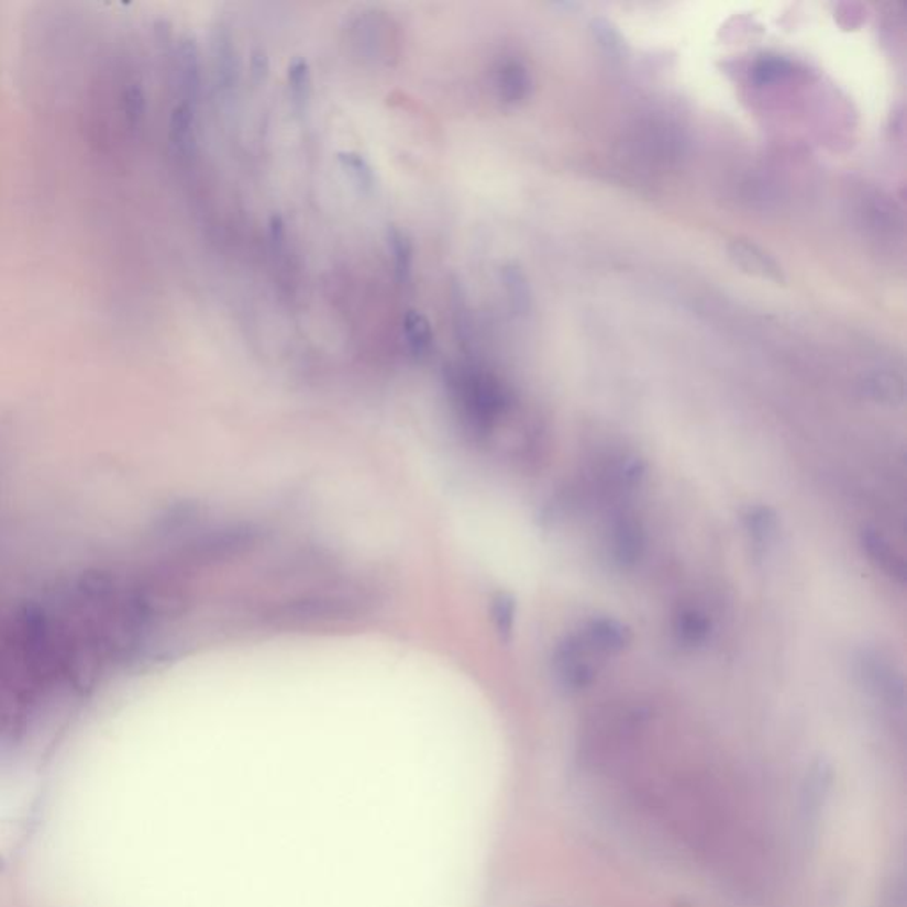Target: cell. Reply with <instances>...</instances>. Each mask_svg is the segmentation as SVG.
Returning <instances> with one entry per match:
<instances>
[{"label":"cell","instance_id":"8992f818","mask_svg":"<svg viewBox=\"0 0 907 907\" xmlns=\"http://www.w3.org/2000/svg\"><path fill=\"white\" fill-rule=\"evenodd\" d=\"M727 251H729L732 263L746 274L764 278V280H773V283H785L782 266L755 243L746 242V240H734V242L729 243Z\"/></svg>","mask_w":907,"mask_h":907},{"label":"cell","instance_id":"2e32d148","mask_svg":"<svg viewBox=\"0 0 907 907\" xmlns=\"http://www.w3.org/2000/svg\"><path fill=\"white\" fill-rule=\"evenodd\" d=\"M493 619L498 633L502 634L504 639H509L515 630L516 620V601L509 594H500L493 601Z\"/></svg>","mask_w":907,"mask_h":907},{"label":"cell","instance_id":"7a4b0ae2","mask_svg":"<svg viewBox=\"0 0 907 907\" xmlns=\"http://www.w3.org/2000/svg\"><path fill=\"white\" fill-rule=\"evenodd\" d=\"M593 649L588 648L582 633L571 634L556 645L555 663L556 677L562 688L571 694L588 688L596 681V668L588 662Z\"/></svg>","mask_w":907,"mask_h":907},{"label":"cell","instance_id":"5b68a950","mask_svg":"<svg viewBox=\"0 0 907 907\" xmlns=\"http://www.w3.org/2000/svg\"><path fill=\"white\" fill-rule=\"evenodd\" d=\"M585 642L594 652L619 654L633 643L634 634L630 626L616 617H594L582 631Z\"/></svg>","mask_w":907,"mask_h":907},{"label":"cell","instance_id":"e0dca14e","mask_svg":"<svg viewBox=\"0 0 907 907\" xmlns=\"http://www.w3.org/2000/svg\"><path fill=\"white\" fill-rule=\"evenodd\" d=\"M645 472H648V465H645V461H643L642 457L628 456L620 463L617 475H619V480L622 486H626V488H634V486H639V484L642 483L643 477H645Z\"/></svg>","mask_w":907,"mask_h":907},{"label":"cell","instance_id":"30bf717a","mask_svg":"<svg viewBox=\"0 0 907 907\" xmlns=\"http://www.w3.org/2000/svg\"><path fill=\"white\" fill-rule=\"evenodd\" d=\"M401 338L406 352L416 358H424L433 352L434 332L422 312L406 310L401 320Z\"/></svg>","mask_w":907,"mask_h":907},{"label":"cell","instance_id":"9a60e30c","mask_svg":"<svg viewBox=\"0 0 907 907\" xmlns=\"http://www.w3.org/2000/svg\"><path fill=\"white\" fill-rule=\"evenodd\" d=\"M593 33L608 57L616 60L624 59L626 54H628L626 42L613 23L605 19H596L593 22Z\"/></svg>","mask_w":907,"mask_h":907},{"label":"cell","instance_id":"ba28073f","mask_svg":"<svg viewBox=\"0 0 907 907\" xmlns=\"http://www.w3.org/2000/svg\"><path fill=\"white\" fill-rule=\"evenodd\" d=\"M495 87H497L498 97L502 98L506 103L515 106L524 98H529L532 91V77L520 60L507 59L498 66L497 74H495Z\"/></svg>","mask_w":907,"mask_h":907},{"label":"cell","instance_id":"6da1fadb","mask_svg":"<svg viewBox=\"0 0 907 907\" xmlns=\"http://www.w3.org/2000/svg\"><path fill=\"white\" fill-rule=\"evenodd\" d=\"M445 378L461 417L479 433L491 431L511 406L506 385L479 365L471 362L452 365Z\"/></svg>","mask_w":907,"mask_h":907},{"label":"cell","instance_id":"7c38bea8","mask_svg":"<svg viewBox=\"0 0 907 907\" xmlns=\"http://www.w3.org/2000/svg\"><path fill=\"white\" fill-rule=\"evenodd\" d=\"M866 396L883 405H900L904 401V384L897 374L875 370L863 381Z\"/></svg>","mask_w":907,"mask_h":907},{"label":"cell","instance_id":"9c48e42d","mask_svg":"<svg viewBox=\"0 0 907 907\" xmlns=\"http://www.w3.org/2000/svg\"><path fill=\"white\" fill-rule=\"evenodd\" d=\"M674 637L684 648H700L709 640L712 631L711 619L703 610L683 607L674 616Z\"/></svg>","mask_w":907,"mask_h":907},{"label":"cell","instance_id":"4fadbf2b","mask_svg":"<svg viewBox=\"0 0 907 907\" xmlns=\"http://www.w3.org/2000/svg\"><path fill=\"white\" fill-rule=\"evenodd\" d=\"M502 277L504 288H506L507 300L511 303L512 310L516 314H529L530 306H532V292H530L529 280L524 277L518 266L507 265L500 272Z\"/></svg>","mask_w":907,"mask_h":907},{"label":"cell","instance_id":"5bb4252c","mask_svg":"<svg viewBox=\"0 0 907 907\" xmlns=\"http://www.w3.org/2000/svg\"><path fill=\"white\" fill-rule=\"evenodd\" d=\"M794 71V66L790 60L779 55H764L753 65L752 80L757 86H771V84L779 82L784 78L790 77Z\"/></svg>","mask_w":907,"mask_h":907},{"label":"cell","instance_id":"52a82bcc","mask_svg":"<svg viewBox=\"0 0 907 907\" xmlns=\"http://www.w3.org/2000/svg\"><path fill=\"white\" fill-rule=\"evenodd\" d=\"M860 546L881 573H885L886 576L895 579L897 584H906V562H904L903 556L895 552V547L892 546L885 535L880 534L874 529H863L862 534H860Z\"/></svg>","mask_w":907,"mask_h":907},{"label":"cell","instance_id":"8fae6325","mask_svg":"<svg viewBox=\"0 0 907 907\" xmlns=\"http://www.w3.org/2000/svg\"><path fill=\"white\" fill-rule=\"evenodd\" d=\"M743 523L752 543L761 550L775 541L776 532H778V516L770 506L759 504V506L748 507L743 512Z\"/></svg>","mask_w":907,"mask_h":907},{"label":"cell","instance_id":"277c9868","mask_svg":"<svg viewBox=\"0 0 907 907\" xmlns=\"http://www.w3.org/2000/svg\"><path fill=\"white\" fill-rule=\"evenodd\" d=\"M860 663V675L863 684L871 689L875 697L885 700L889 706H903L904 683L903 677L892 668L886 660L877 652H863V656L858 660Z\"/></svg>","mask_w":907,"mask_h":907},{"label":"cell","instance_id":"3957f363","mask_svg":"<svg viewBox=\"0 0 907 907\" xmlns=\"http://www.w3.org/2000/svg\"><path fill=\"white\" fill-rule=\"evenodd\" d=\"M611 556L617 566L622 569H633L639 566L645 555L648 535L643 530L642 521L631 512L620 515L611 527Z\"/></svg>","mask_w":907,"mask_h":907}]
</instances>
